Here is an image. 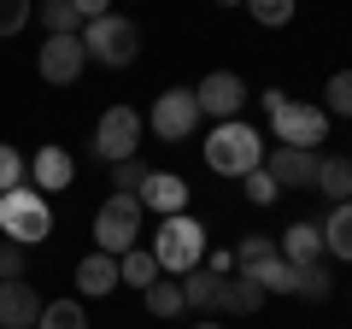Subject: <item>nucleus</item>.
<instances>
[{
  "instance_id": "2f4dec72",
  "label": "nucleus",
  "mask_w": 352,
  "mask_h": 329,
  "mask_svg": "<svg viewBox=\"0 0 352 329\" xmlns=\"http://www.w3.org/2000/svg\"><path fill=\"white\" fill-rule=\"evenodd\" d=\"M241 182H247V200L252 206H270V200H276V177H270V171H264V164H258V171H247V177H241Z\"/></svg>"
},
{
  "instance_id": "a878e982",
  "label": "nucleus",
  "mask_w": 352,
  "mask_h": 329,
  "mask_svg": "<svg viewBox=\"0 0 352 329\" xmlns=\"http://www.w3.org/2000/svg\"><path fill=\"white\" fill-rule=\"evenodd\" d=\"M36 329H88V317H82V306H76V300H53V306H41Z\"/></svg>"
},
{
  "instance_id": "423d86ee",
  "label": "nucleus",
  "mask_w": 352,
  "mask_h": 329,
  "mask_svg": "<svg viewBox=\"0 0 352 329\" xmlns=\"http://www.w3.org/2000/svg\"><path fill=\"white\" fill-rule=\"evenodd\" d=\"M270 129H276L282 147H311L317 153V141H329V112H323V106L282 100L276 112H270Z\"/></svg>"
},
{
  "instance_id": "9d476101",
  "label": "nucleus",
  "mask_w": 352,
  "mask_h": 329,
  "mask_svg": "<svg viewBox=\"0 0 352 329\" xmlns=\"http://www.w3.org/2000/svg\"><path fill=\"white\" fill-rule=\"evenodd\" d=\"M194 100H200V118L229 124V118H241V106H247V83H241L235 71H212V76H200Z\"/></svg>"
},
{
  "instance_id": "f3484780",
  "label": "nucleus",
  "mask_w": 352,
  "mask_h": 329,
  "mask_svg": "<svg viewBox=\"0 0 352 329\" xmlns=\"http://www.w3.org/2000/svg\"><path fill=\"white\" fill-rule=\"evenodd\" d=\"M76 288H82L88 300H106V294L118 288V259H112V253H100V247H94V253H88L82 265H76Z\"/></svg>"
},
{
  "instance_id": "412c9836",
  "label": "nucleus",
  "mask_w": 352,
  "mask_h": 329,
  "mask_svg": "<svg viewBox=\"0 0 352 329\" xmlns=\"http://www.w3.org/2000/svg\"><path fill=\"white\" fill-rule=\"evenodd\" d=\"M36 18H41L47 36H82V12L71 0H36Z\"/></svg>"
},
{
  "instance_id": "7c9ffc66",
  "label": "nucleus",
  "mask_w": 352,
  "mask_h": 329,
  "mask_svg": "<svg viewBox=\"0 0 352 329\" xmlns=\"http://www.w3.org/2000/svg\"><path fill=\"white\" fill-rule=\"evenodd\" d=\"M141 182H147V164H141V159H118L112 164V189L118 194H135Z\"/></svg>"
},
{
  "instance_id": "bb28decb",
  "label": "nucleus",
  "mask_w": 352,
  "mask_h": 329,
  "mask_svg": "<svg viewBox=\"0 0 352 329\" xmlns=\"http://www.w3.org/2000/svg\"><path fill=\"white\" fill-rule=\"evenodd\" d=\"M24 177H30V159L12 147V141H0V194L24 189Z\"/></svg>"
},
{
  "instance_id": "6e6552de",
  "label": "nucleus",
  "mask_w": 352,
  "mask_h": 329,
  "mask_svg": "<svg viewBox=\"0 0 352 329\" xmlns=\"http://www.w3.org/2000/svg\"><path fill=\"white\" fill-rule=\"evenodd\" d=\"M135 147H141V112L135 106H106L100 124H94V153L118 164V159H135Z\"/></svg>"
},
{
  "instance_id": "4be33fe9",
  "label": "nucleus",
  "mask_w": 352,
  "mask_h": 329,
  "mask_svg": "<svg viewBox=\"0 0 352 329\" xmlns=\"http://www.w3.org/2000/svg\"><path fill=\"white\" fill-rule=\"evenodd\" d=\"M247 277L252 282H258V288L264 294H294V265H288V259H258V265H247Z\"/></svg>"
},
{
  "instance_id": "7ed1b4c3",
  "label": "nucleus",
  "mask_w": 352,
  "mask_h": 329,
  "mask_svg": "<svg viewBox=\"0 0 352 329\" xmlns=\"http://www.w3.org/2000/svg\"><path fill=\"white\" fill-rule=\"evenodd\" d=\"M0 235L18 241V247H36V241L53 235V206L41 189H12V194H0Z\"/></svg>"
},
{
  "instance_id": "dca6fc26",
  "label": "nucleus",
  "mask_w": 352,
  "mask_h": 329,
  "mask_svg": "<svg viewBox=\"0 0 352 329\" xmlns=\"http://www.w3.org/2000/svg\"><path fill=\"white\" fill-rule=\"evenodd\" d=\"M276 253L288 259V265H317V259H329L323 253V229L317 224H288L282 241H276Z\"/></svg>"
},
{
  "instance_id": "4468645a",
  "label": "nucleus",
  "mask_w": 352,
  "mask_h": 329,
  "mask_svg": "<svg viewBox=\"0 0 352 329\" xmlns=\"http://www.w3.org/2000/svg\"><path fill=\"white\" fill-rule=\"evenodd\" d=\"M71 177H76V159L59 147V141H47V147L30 159V189H41V194H53V189H71Z\"/></svg>"
},
{
  "instance_id": "a211bd4d",
  "label": "nucleus",
  "mask_w": 352,
  "mask_h": 329,
  "mask_svg": "<svg viewBox=\"0 0 352 329\" xmlns=\"http://www.w3.org/2000/svg\"><path fill=\"white\" fill-rule=\"evenodd\" d=\"M317 229H323V253H329V259H346V265H352V200H340Z\"/></svg>"
},
{
  "instance_id": "473e14b6",
  "label": "nucleus",
  "mask_w": 352,
  "mask_h": 329,
  "mask_svg": "<svg viewBox=\"0 0 352 329\" xmlns=\"http://www.w3.org/2000/svg\"><path fill=\"white\" fill-rule=\"evenodd\" d=\"M258 259H276V241H270V235H247V241L235 247V265H241V270L258 265Z\"/></svg>"
},
{
  "instance_id": "f8f14e48",
  "label": "nucleus",
  "mask_w": 352,
  "mask_h": 329,
  "mask_svg": "<svg viewBox=\"0 0 352 329\" xmlns=\"http://www.w3.org/2000/svg\"><path fill=\"white\" fill-rule=\"evenodd\" d=\"M141 206H153L159 217H176V212H188V182L176 177V171H147V182L135 189Z\"/></svg>"
},
{
  "instance_id": "393cba45",
  "label": "nucleus",
  "mask_w": 352,
  "mask_h": 329,
  "mask_svg": "<svg viewBox=\"0 0 352 329\" xmlns=\"http://www.w3.org/2000/svg\"><path fill=\"white\" fill-rule=\"evenodd\" d=\"M323 112L329 118H352V71H335L323 83Z\"/></svg>"
},
{
  "instance_id": "9b49d317",
  "label": "nucleus",
  "mask_w": 352,
  "mask_h": 329,
  "mask_svg": "<svg viewBox=\"0 0 352 329\" xmlns=\"http://www.w3.org/2000/svg\"><path fill=\"white\" fill-rule=\"evenodd\" d=\"M317 159L323 153H311V147H276V153H264V171L276 177V189H311Z\"/></svg>"
},
{
  "instance_id": "f03ea898",
  "label": "nucleus",
  "mask_w": 352,
  "mask_h": 329,
  "mask_svg": "<svg viewBox=\"0 0 352 329\" xmlns=\"http://www.w3.org/2000/svg\"><path fill=\"white\" fill-rule=\"evenodd\" d=\"M206 224L200 217H188V212H176V217H164L159 224V235H153V259H159V270L164 277H182V270H194L206 259Z\"/></svg>"
},
{
  "instance_id": "72a5a7b5",
  "label": "nucleus",
  "mask_w": 352,
  "mask_h": 329,
  "mask_svg": "<svg viewBox=\"0 0 352 329\" xmlns=\"http://www.w3.org/2000/svg\"><path fill=\"white\" fill-rule=\"evenodd\" d=\"M71 6L82 12V24H88V18H106V12H112V0H71Z\"/></svg>"
},
{
  "instance_id": "f704fd0d",
  "label": "nucleus",
  "mask_w": 352,
  "mask_h": 329,
  "mask_svg": "<svg viewBox=\"0 0 352 329\" xmlns=\"http://www.w3.org/2000/svg\"><path fill=\"white\" fill-rule=\"evenodd\" d=\"M217 6H241V0H217Z\"/></svg>"
},
{
  "instance_id": "ddd939ff",
  "label": "nucleus",
  "mask_w": 352,
  "mask_h": 329,
  "mask_svg": "<svg viewBox=\"0 0 352 329\" xmlns=\"http://www.w3.org/2000/svg\"><path fill=\"white\" fill-rule=\"evenodd\" d=\"M41 306H47V300H41L24 277H18V282H0V329H36Z\"/></svg>"
},
{
  "instance_id": "1a4fd4ad",
  "label": "nucleus",
  "mask_w": 352,
  "mask_h": 329,
  "mask_svg": "<svg viewBox=\"0 0 352 329\" xmlns=\"http://www.w3.org/2000/svg\"><path fill=\"white\" fill-rule=\"evenodd\" d=\"M82 65H88L82 36H47V41H41V53H36V71H41V83H53V89L76 83V76H82Z\"/></svg>"
},
{
  "instance_id": "b1692460",
  "label": "nucleus",
  "mask_w": 352,
  "mask_h": 329,
  "mask_svg": "<svg viewBox=\"0 0 352 329\" xmlns=\"http://www.w3.org/2000/svg\"><path fill=\"white\" fill-rule=\"evenodd\" d=\"M294 294H305V300H329V294H335L323 259H317V265H294Z\"/></svg>"
},
{
  "instance_id": "0eeeda50",
  "label": "nucleus",
  "mask_w": 352,
  "mask_h": 329,
  "mask_svg": "<svg viewBox=\"0 0 352 329\" xmlns=\"http://www.w3.org/2000/svg\"><path fill=\"white\" fill-rule=\"evenodd\" d=\"M194 129H200V100H194V89H164L159 100H153V136H159L164 147L188 141Z\"/></svg>"
},
{
  "instance_id": "c85d7f7f",
  "label": "nucleus",
  "mask_w": 352,
  "mask_h": 329,
  "mask_svg": "<svg viewBox=\"0 0 352 329\" xmlns=\"http://www.w3.org/2000/svg\"><path fill=\"white\" fill-rule=\"evenodd\" d=\"M30 18H36V0H0V36H18Z\"/></svg>"
},
{
  "instance_id": "c9c22d12",
  "label": "nucleus",
  "mask_w": 352,
  "mask_h": 329,
  "mask_svg": "<svg viewBox=\"0 0 352 329\" xmlns=\"http://www.w3.org/2000/svg\"><path fill=\"white\" fill-rule=\"evenodd\" d=\"M194 329H217V323H194Z\"/></svg>"
},
{
  "instance_id": "6ab92c4d",
  "label": "nucleus",
  "mask_w": 352,
  "mask_h": 329,
  "mask_svg": "<svg viewBox=\"0 0 352 329\" xmlns=\"http://www.w3.org/2000/svg\"><path fill=\"white\" fill-rule=\"evenodd\" d=\"M159 277H164V270H159V259H153V247H129V253H118V282H129V288L147 294Z\"/></svg>"
},
{
  "instance_id": "c756f323",
  "label": "nucleus",
  "mask_w": 352,
  "mask_h": 329,
  "mask_svg": "<svg viewBox=\"0 0 352 329\" xmlns=\"http://www.w3.org/2000/svg\"><path fill=\"white\" fill-rule=\"evenodd\" d=\"M24 265H30V247H18V241L0 235V282H18V277H24Z\"/></svg>"
},
{
  "instance_id": "f257e3e1",
  "label": "nucleus",
  "mask_w": 352,
  "mask_h": 329,
  "mask_svg": "<svg viewBox=\"0 0 352 329\" xmlns=\"http://www.w3.org/2000/svg\"><path fill=\"white\" fill-rule=\"evenodd\" d=\"M206 164H212L217 177H247L264 164V136L247 124V118H229L206 136Z\"/></svg>"
},
{
  "instance_id": "39448f33",
  "label": "nucleus",
  "mask_w": 352,
  "mask_h": 329,
  "mask_svg": "<svg viewBox=\"0 0 352 329\" xmlns=\"http://www.w3.org/2000/svg\"><path fill=\"white\" fill-rule=\"evenodd\" d=\"M141 212L147 206L135 200V194H106V206L94 212V247L100 253H129L135 247V235H141Z\"/></svg>"
},
{
  "instance_id": "cd10ccee",
  "label": "nucleus",
  "mask_w": 352,
  "mask_h": 329,
  "mask_svg": "<svg viewBox=\"0 0 352 329\" xmlns=\"http://www.w3.org/2000/svg\"><path fill=\"white\" fill-rule=\"evenodd\" d=\"M241 6H247L264 30H282V24H294V6H300V0H241Z\"/></svg>"
},
{
  "instance_id": "2eb2a0df",
  "label": "nucleus",
  "mask_w": 352,
  "mask_h": 329,
  "mask_svg": "<svg viewBox=\"0 0 352 329\" xmlns=\"http://www.w3.org/2000/svg\"><path fill=\"white\" fill-rule=\"evenodd\" d=\"M270 300V294L258 288V282L247 277V270H229V277H217V300H212V312H258V306Z\"/></svg>"
},
{
  "instance_id": "20e7f679",
  "label": "nucleus",
  "mask_w": 352,
  "mask_h": 329,
  "mask_svg": "<svg viewBox=\"0 0 352 329\" xmlns=\"http://www.w3.org/2000/svg\"><path fill=\"white\" fill-rule=\"evenodd\" d=\"M82 53L94 65H106V71H124V65H135V53H141V30L129 24V18H118V12L88 18L82 24Z\"/></svg>"
},
{
  "instance_id": "5701e85b",
  "label": "nucleus",
  "mask_w": 352,
  "mask_h": 329,
  "mask_svg": "<svg viewBox=\"0 0 352 329\" xmlns=\"http://www.w3.org/2000/svg\"><path fill=\"white\" fill-rule=\"evenodd\" d=\"M147 312H153V317H182V312H188V300H182V282L159 277V282L147 288Z\"/></svg>"
},
{
  "instance_id": "aec40b11",
  "label": "nucleus",
  "mask_w": 352,
  "mask_h": 329,
  "mask_svg": "<svg viewBox=\"0 0 352 329\" xmlns=\"http://www.w3.org/2000/svg\"><path fill=\"white\" fill-rule=\"evenodd\" d=\"M317 194H323V200H352V159L346 153H340V159H317V182H311Z\"/></svg>"
}]
</instances>
